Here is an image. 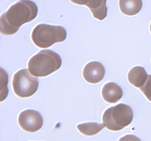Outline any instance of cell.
I'll return each mask as SVG.
<instances>
[{"mask_svg":"<svg viewBox=\"0 0 151 141\" xmlns=\"http://www.w3.org/2000/svg\"><path fill=\"white\" fill-rule=\"evenodd\" d=\"M37 15L38 7L34 1H18L0 16V32L4 35H13L21 26L34 20Z\"/></svg>","mask_w":151,"mask_h":141,"instance_id":"1","label":"cell"},{"mask_svg":"<svg viewBox=\"0 0 151 141\" xmlns=\"http://www.w3.org/2000/svg\"><path fill=\"white\" fill-rule=\"evenodd\" d=\"M62 64L60 56L52 50H42L31 57L28 70L35 77H44L58 70Z\"/></svg>","mask_w":151,"mask_h":141,"instance_id":"2","label":"cell"},{"mask_svg":"<svg viewBox=\"0 0 151 141\" xmlns=\"http://www.w3.org/2000/svg\"><path fill=\"white\" fill-rule=\"evenodd\" d=\"M66 30L61 26L40 24L34 28L32 32V41L39 48H48L55 43L63 42L66 40Z\"/></svg>","mask_w":151,"mask_h":141,"instance_id":"3","label":"cell"},{"mask_svg":"<svg viewBox=\"0 0 151 141\" xmlns=\"http://www.w3.org/2000/svg\"><path fill=\"white\" fill-rule=\"evenodd\" d=\"M133 118L132 108L125 104H119L106 110L103 115V123L109 130L117 132L129 126Z\"/></svg>","mask_w":151,"mask_h":141,"instance_id":"4","label":"cell"},{"mask_svg":"<svg viewBox=\"0 0 151 141\" xmlns=\"http://www.w3.org/2000/svg\"><path fill=\"white\" fill-rule=\"evenodd\" d=\"M12 85L17 96L29 98L38 90V79L32 76L27 69H21L13 75Z\"/></svg>","mask_w":151,"mask_h":141,"instance_id":"5","label":"cell"},{"mask_svg":"<svg viewBox=\"0 0 151 141\" xmlns=\"http://www.w3.org/2000/svg\"><path fill=\"white\" fill-rule=\"evenodd\" d=\"M19 124L24 131L35 132L43 126V118L36 110H26L19 116Z\"/></svg>","mask_w":151,"mask_h":141,"instance_id":"6","label":"cell"},{"mask_svg":"<svg viewBox=\"0 0 151 141\" xmlns=\"http://www.w3.org/2000/svg\"><path fill=\"white\" fill-rule=\"evenodd\" d=\"M106 73L104 66L97 61H92L86 65L83 70V78L87 82L96 84L101 82Z\"/></svg>","mask_w":151,"mask_h":141,"instance_id":"7","label":"cell"},{"mask_svg":"<svg viewBox=\"0 0 151 141\" xmlns=\"http://www.w3.org/2000/svg\"><path fill=\"white\" fill-rule=\"evenodd\" d=\"M71 1L75 4L86 6L90 9L94 18L97 20L103 21L107 16L108 7H106V0H72Z\"/></svg>","mask_w":151,"mask_h":141,"instance_id":"8","label":"cell"},{"mask_svg":"<svg viewBox=\"0 0 151 141\" xmlns=\"http://www.w3.org/2000/svg\"><path fill=\"white\" fill-rule=\"evenodd\" d=\"M102 95L106 102L114 104L122 98L123 91L117 84L114 82H109L103 86Z\"/></svg>","mask_w":151,"mask_h":141,"instance_id":"9","label":"cell"},{"mask_svg":"<svg viewBox=\"0 0 151 141\" xmlns=\"http://www.w3.org/2000/svg\"><path fill=\"white\" fill-rule=\"evenodd\" d=\"M148 75L145 69L142 66H135L130 70L128 74V79L130 83L138 88L144 86Z\"/></svg>","mask_w":151,"mask_h":141,"instance_id":"10","label":"cell"},{"mask_svg":"<svg viewBox=\"0 0 151 141\" xmlns=\"http://www.w3.org/2000/svg\"><path fill=\"white\" fill-rule=\"evenodd\" d=\"M119 4L122 13L126 16L138 14L142 7V0H120Z\"/></svg>","mask_w":151,"mask_h":141,"instance_id":"11","label":"cell"},{"mask_svg":"<svg viewBox=\"0 0 151 141\" xmlns=\"http://www.w3.org/2000/svg\"><path fill=\"white\" fill-rule=\"evenodd\" d=\"M104 125L98 123H84L78 125V129L81 133L86 136H93L97 135L104 128Z\"/></svg>","mask_w":151,"mask_h":141,"instance_id":"12","label":"cell"},{"mask_svg":"<svg viewBox=\"0 0 151 141\" xmlns=\"http://www.w3.org/2000/svg\"><path fill=\"white\" fill-rule=\"evenodd\" d=\"M8 73L2 68L0 67V102L4 101L8 95Z\"/></svg>","mask_w":151,"mask_h":141,"instance_id":"13","label":"cell"},{"mask_svg":"<svg viewBox=\"0 0 151 141\" xmlns=\"http://www.w3.org/2000/svg\"><path fill=\"white\" fill-rule=\"evenodd\" d=\"M140 90L144 93L146 98L151 101V75H148L145 84L144 85V86L140 88Z\"/></svg>","mask_w":151,"mask_h":141,"instance_id":"14","label":"cell"},{"mask_svg":"<svg viewBox=\"0 0 151 141\" xmlns=\"http://www.w3.org/2000/svg\"><path fill=\"white\" fill-rule=\"evenodd\" d=\"M119 141H142L138 137L134 135H127L122 137Z\"/></svg>","mask_w":151,"mask_h":141,"instance_id":"15","label":"cell"},{"mask_svg":"<svg viewBox=\"0 0 151 141\" xmlns=\"http://www.w3.org/2000/svg\"><path fill=\"white\" fill-rule=\"evenodd\" d=\"M150 32H151V24H150Z\"/></svg>","mask_w":151,"mask_h":141,"instance_id":"16","label":"cell"}]
</instances>
